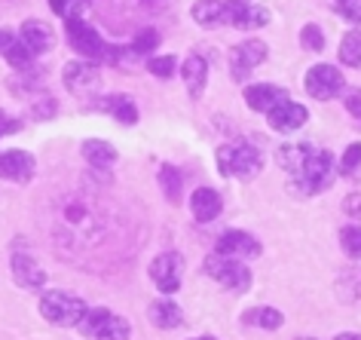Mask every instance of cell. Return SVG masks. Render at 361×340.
<instances>
[{"label": "cell", "instance_id": "6da1fadb", "mask_svg": "<svg viewBox=\"0 0 361 340\" xmlns=\"http://www.w3.org/2000/svg\"><path fill=\"white\" fill-rule=\"evenodd\" d=\"M279 166L291 175V190L315 196L334 184V157L312 145H285L279 147Z\"/></svg>", "mask_w": 361, "mask_h": 340}, {"label": "cell", "instance_id": "7a4b0ae2", "mask_svg": "<svg viewBox=\"0 0 361 340\" xmlns=\"http://www.w3.org/2000/svg\"><path fill=\"white\" fill-rule=\"evenodd\" d=\"M86 300L71 291H47L40 298V312L61 328H77L80 319L86 316Z\"/></svg>", "mask_w": 361, "mask_h": 340}, {"label": "cell", "instance_id": "3957f363", "mask_svg": "<svg viewBox=\"0 0 361 340\" xmlns=\"http://www.w3.org/2000/svg\"><path fill=\"white\" fill-rule=\"evenodd\" d=\"M218 169L221 175H236V178H255L260 169H264V157H260L257 147L245 145V141H236V145H224L218 150Z\"/></svg>", "mask_w": 361, "mask_h": 340}, {"label": "cell", "instance_id": "277c9868", "mask_svg": "<svg viewBox=\"0 0 361 340\" xmlns=\"http://www.w3.org/2000/svg\"><path fill=\"white\" fill-rule=\"evenodd\" d=\"M202 270L212 276L218 285H224L227 291H248V285H251V273H248V267L239 261V257H224L214 252L212 257H205V264H202Z\"/></svg>", "mask_w": 361, "mask_h": 340}, {"label": "cell", "instance_id": "5b68a950", "mask_svg": "<svg viewBox=\"0 0 361 340\" xmlns=\"http://www.w3.org/2000/svg\"><path fill=\"white\" fill-rule=\"evenodd\" d=\"M306 92H310L315 102H331V98H337L343 92V86H346V80H343L340 68L337 65H328V61H319V65H312L306 71Z\"/></svg>", "mask_w": 361, "mask_h": 340}, {"label": "cell", "instance_id": "8992f818", "mask_svg": "<svg viewBox=\"0 0 361 340\" xmlns=\"http://www.w3.org/2000/svg\"><path fill=\"white\" fill-rule=\"evenodd\" d=\"M61 80H65L68 92H71V95H77V98L95 95V89L102 86V74H98V65H95V61H89V59L68 61Z\"/></svg>", "mask_w": 361, "mask_h": 340}, {"label": "cell", "instance_id": "52a82bcc", "mask_svg": "<svg viewBox=\"0 0 361 340\" xmlns=\"http://www.w3.org/2000/svg\"><path fill=\"white\" fill-rule=\"evenodd\" d=\"M267 43L264 40H245L239 43V47L230 49V71H233V80H239V83H245L248 74L255 71L257 65H264L267 61Z\"/></svg>", "mask_w": 361, "mask_h": 340}, {"label": "cell", "instance_id": "ba28073f", "mask_svg": "<svg viewBox=\"0 0 361 340\" xmlns=\"http://www.w3.org/2000/svg\"><path fill=\"white\" fill-rule=\"evenodd\" d=\"M68 40H71V47H74L80 56L89 59V61H102L104 52H107L102 34H98L92 25H86V22H80V19H71L68 22Z\"/></svg>", "mask_w": 361, "mask_h": 340}, {"label": "cell", "instance_id": "9c48e42d", "mask_svg": "<svg viewBox=\"0 0 361 340\" xmlns=\"http://www.w3.org/2000/svg\"><path fill=\"white\" fill-rule=\"evenodd\" d=\"M180 276H184V261L175 252H166L159 257H153L150 264V279L157 282V289L162 294H175L180 289Z\"/></svg>", "mask_w": 361, "mask_h": 340}, {"label": "cell", "instance_id": "30bf717a", "mask_svg": "<svg viewBox=\"0 0 361 340\" xmlns=\"http://www.w3.org/2000/svg\"><path fill=\"white\" fill-rule=\"evenodd\" d=\"M214 252L224 255V257H257L260 255V243L245 230H227L221 233V239L214 243Z\"/></svg>", "mask_w": 361, "mask_h": 340}, {"label": "cell", "instance_id": "8fae6325", "mask_svg": "<svg viewBox=\"0 0 361 340\" xmlns=\"http://www.w3.org/2000/svg\"><path fill=\"white\" fill-rule=\"evenodd\" d=\"M0 178L28 184L34 178V157L28 150H0Z\"/></svg>", "mask_w": 361, "mask_h": 340}, {"label": "cell", "instance_id": "7c38bea8", "mask_svg": "<svg viewBox=\"0 0 361 340\" xmlns=\"http://www.w3.org/2000/svg\"><path fill=\"white\" fill-rule=\"evenodd\" d=\"M267 117H269V126H273L276 132H297V129H303L306 126V120H310V111H306L303 104H297V102H279L273 111H267Z\"/></svg>", "mask_w": 361, "mask_h": 340}, {"label": "cell", "instance_id": "4fadbf2b", "mask_svg": "<svg viewBox=\"0 0 361 340\" xmlns=\"http://www.w3.org/2000/svg\"><path fill=\"white\" fill-rule=\"evenodd\" d=\"M221 209H224V200H221L218 190H212V187H200V190L190 196V212L200 224L214 221L221 214Z\"/></svg>", "mask_w": 361, "mask_h": 340}, {"label": "cell", "instance_id": "5bb4252c", "mask_svg": "<svg viewBox=\"0 0 361 340\" xmlns=\"http://www.w3.org/2000/svg\"><path fill=\"white\" fill-rule=\"evenodd\" d=\"M288 92L285 89H279L273 83H255V86H245V104L251 111H273L279 102H285Z\"/></svg>", "mask_w": 361, "mask_h": 340}, {"label": "cell", "instance_id": "9a60e30c", "mask_svg": "<svg viewBox=\"0 0 361 340\" xmlns=\"http://www.w3.org/2000/svg\"><path fill=\"white\" fill-rule=\"evenodd\" d=\"M180 77H184V83H187V92L193 98H200L202 89H205V80H209V65H205V59L187 56L184 65H180Z\"/></svg>", "mask_w": 361, "mask_h": 340}, {"label": "cell", "instance_id": "2e32d148", "mask_svg": "<svg viewBox=\"0 0 361 340\" xmlns=\"http://www.w3.org/2000/svg\"><path fill=\"white\" fill-rule=\"evenodd\" d=\"M52 40H56V34H52V28H49L47 22L28 19V22L22 25V43L34 52V56H37V52H43V49H49Z\"/></svg>", "mask_w": 361, "mask_h": 340}, {"label": "cell", "instance_id": "e0dca14e", "mask_svg": "<svg viewBox=\"0 0 361 340\" xmlns=\"http://www.w3.org/2000/svg\"><path fill=\"white\" fill-rule=\"evenodd\" d=\"M13 276L22 289H40L47 282V273H43L40 264H34V257L28 255H16L13 257Z\"/></svg>", "mask_w": 361, "mask_h": 340}, {"label": "cell", "instance_id": "ac0fdd59", "mask_svg": "<svg viewBox=\"0 0 361 340\" xmlns=\"http://www.w3.org/2000/svg\"><path fill=\"white\" fill-rule=\"evenodd\" d=\"M83 159L89 166H95V169H107V166H114L116 163V150L111 141H102V138H89L83 141Z\"/></svg>", "mask_w": 361, "mask_h": 340}, {"label": "cell", "instance_id": "d6986e66", "mask_svg": "<svg viewBox=\"0 0 361 340\" xmlns=\"http://www.w3.org/2000/svg\"><path fill=\"white\" fill-rule=\"evenodd\" d=\"M242 322H245V325H251V328L279 331V328L285 325V316H282V310H276V307H251V310H245Z\"/></svg>", "mask_w": 361, "mask_h": 340}, {"label": "cell", "instance_id": "ffe728a7", "mask_svg": "<svg viewBox=\"0 0 361 340\" xmlns=\"http://www.w3.org/2000/svg\"><path fill=\"white\" fill-rule=\"evenodd\" d=\"M150 322L157 328L171 331V328L184 325V312H180V307H178V303H171V300H157L150 307Z\"/></svg>", "mask_w": 361, "mask_h": 340}, {"label": "cell", "instance_id": "44dd1931", "mask_svg": "<svg viewBox=\"0 0 361 340\" xmlns=\"http://www.w3.org/2000/svg\"><path fill=\"white\" fill-rule=\"evenodd\" d=\"M190 13H193V22L202 25V28L224 25V4H221V0H196Z\"/></svg>", "mask_w": 361, "mask_h": 340}, {"label": "cell", "instance_id": "7402d4cb", "mask_svg": "<svg viewBox=\"0 0 361 340\" xmlns=\"http://www.w3.org/2000/svg\"><path fill=\"white\" fill-rule=\"evenodd\" d=\"M104 107L123 123V126H135V123H138V107H135V102H132L129 95H111V98H104Z\"/></svg>", "mask_w": 361, "mask_h": 340}, {"label": "cell", "instance_id": "603a6c76", "mask_svg": "<svg viewBox=\"0 0 361 340\" xmlns=\"http://www.w3.org/2000/svg\"><path fill=\"white\" fill-rule=\"evenodd\" d=\"M157 181L162 187V193H166V200L169 202H180V190H184V178H180V172L175 166H159V175H157Z\"/></svg>", "mask_w": 361, "mask_h": 340}, {"label": "cell", "instance_id": "cb8c5ba5", "mask_svg": "<svg viewBox=\"0 0 361 340\" xmlns=\"http://www.w3.org/2000/svg\"><path fill=\"white\" fill-rule=\"evenodd\" d=\"M340 61L349 68H361V31H349L340 40Z\"/></svg>", "mask_w": 361, "mask_h": 340}, {"label": "cell", "instance_id": "d4e9b609", "mask_svg": "<svg viewBox=\"0 0 361 340\" xmlns=\"http://www.w3.org/2000/svg\"><path fill=\"white\" fill-rule=\"evenodd\" d=\"M248 10H251V0H227V4H224V25H233V28L245 31Z\"/></svg>", "mask_w": 361, "mask_h": 340}, {"label": "cell", "instance_id": "484cf974", "mask_svg": "<svg viewBox=\"0 0 361 340\" xmlns=\"http://www.w3.org/2000/svg\"><path fill=\"white\" fill-rule=\"evenodd\" d=\"M129 334H132L129 322H126L123 316H114L111 312V319L102 325V331L95 334V340H129Z\"/></svg>", "mask_w": 361, "mask_h": 340}, {"label": "cell", "instance_id": "4316f807", "mask_svg": "<svg viewBox=\"0 0 361 340\" xmlns=\"http://www.w3.org/2000/svg\"><path fill=\"white\" fill-rule=\"evenodd\" d=\"M340 248L352 261H358L361 257V224H346V227L340 230Z\"/></svg>", "mask_w": 361, "mask_h": 340}, {"label": "cell", "instance_id": "83f0119b", "mask_svg": "<svg viewBox=\"0 0 361 340\" xmlns=\"http://www.w3.org/2000/svg\"><path fill=\"white\" fill-rule=\"evenodd\" d=\"M111 319V310H104V307H95V310H86V316L80 319V331H83V334H89V337H95L98 331H102V325L104 322Z\"/></svg>", "mask_w": 361, "mask_h": 340}, {"label": "cell", "instance_id": "f1b7e54d", "mask_svg": "<svg viewBox=\"0 0 361 340\" xmlns=\"http://www.w3.org/2000/svg\"><path fill=\"white\" fill-rule=\"evenodd\" d=\"M157 47H159V34L153 31V28H144V31H138L132 37V49L138 52V56H147V52H157Z\"/></svg>", "mask_w": 361, "mask_h": 340}, {"label": "cell", "instance_id": "f546056e", "mask_svg": "<svg viewBox=\"0 0 361 340\" xmlns=\"http://www.w3.org/2000/svg\"><path fill=\"white\" fill-rule=\"evenodd\" d=\"M175 68H178V59L175 56H153L147 61V71L153 77H159V80H169L171 74H175Z\"/></svg>", "mask_w": 361, "mask_h": 340}, {"label": "cell", "instance_id": "4dcf8cb0", "mask_svg": "<svg viewBox=\"0 0 361 340\" xmlns=\"http://www.w3.org/2000/svg\"><path fill=\"white\" fill-rule=\"evenodd\" d=\"M4 56L10 59V65H16V68H28L31 61H34V52L25 47L22 40H13V43H10V49H6Z\"/></svg>", "mask_w": 361, "mask_h": 340}, {"label": "cell", "instance_id": "1f68e13d", "mask_svg": "<svg viewBox=\"0 0 361 340\" xmlns=\"http://www.w3.org/2000/svg\"><path fill=\"white\" fill-rule=\"evenodd\" d=\"M300 43L310 52H322L324 49V34L319 25H303V31H300Z\"/></svg>", "mask_w": 361, "mask_h": 340}, {"label": "cell", "instance_id": "d6a6232c", "mask_svg": "<svg viewBox=\"0 0 361 340\" xmlns=\"http://www.w3.org/2000/svg\"><path fill=\"white\" fill-rule=\"evenodd\" d=\"M358 169H361V145L355 141V145L346 147V154L340 159V175H355Z\"/></svg>", "mask_w": 361, "mask_h": 340}, {"label": "cell", "instance_id": "836d02e7", "mask_svg": "<svg viewBox=\"0 0 361 340\" xmlns=\"http://www.w3.org/2000/svg\"><path fill=\"white\" fill-rule=\"evenodd\" d=\"M56 114H59V102H52L49 95L34 98V104H31V117L34 120H49V117H56Z\"/></svg>", "mask_w": 361, "mask_h": 340}, {"label": "cell", "instance_id": "e575fe53", "mask_svg": "<svg viewBox=\"0 0 361 340\" xmlns=\"http://www.w3.org/2000/svg\"><path fill=\"white\" fill-rule=\"evenodd\" d=\"M334 10L352 25H361V0H334Z\"/></svg>", "mask_w": 361, "mask_h": 340}, {"label": "cell", "instance_id": "d590c367", "mask_svg": "<svg viewBox=\"0 0 361 340\" xmlns=\"http://www.w3.org/2000/svg\"><path fill=\"white\" fill-rule=\"evenodd\" d=\"M269 22V10L267 6H260V4H251V10H248V25H245V31L248 28H264V25Z\"/></svg>", "mask_w": 361, "mask_h": 340}, {"label": "cell", "instance_id": "8d00e7d4", "mask_svg": "<svg viewBox=\"0 0 361 340\" xmlns=\"http://www.w3.org/2000/svg\"><path fill=\"white\" fill-rule=\"evenodd\" d=\"M343 212H346L352 221H361V193H349L346 200H343Z\"/></svg>", "mask_w": 361, "mask_h": 340}, {"label": "cell", "instance_id": "74e56055", "mask_svg": "<svg viewBox=\"0 0 361 340\" xmlns=\"http://www.w3.org/2000/svg\"><path fill=\"white\" fill-rule=\"evenodd\" d=\"M343 104H346V111L352 114V117L361 120V92H358V89H352V92H346V102H343Z\"/></svg>", "mask_w": 361, "mask_h": 340}, {"label": "cell", "instance_id": "f35d334b", "mask_svg": "<svg viewBox=\"0 0 361 340\" xmlns=\"http://www.w3.org/2000/svg\"><path fill=\"white\" fill-rule=\"evenodd\" d=\"M86 6H89V0H68L65 16H68V19H80V13H83Z\"/></svg>", "mask_w": 361, "mask_h": 340}, {"label": "cell", "instance_id": "ab89813d", "mask_svg": "<svg viewBox=\"0 0 361 340\" xmlns=\"http://www.w3.org/2000/svg\"><path fill=\"white\" fill-rule=\"evenodd\" d=\"M19 129H22L19 120H10L4 111H0V135H6V132H19Z\"/></svg>", "mask_w": 361, "mask_h": 340}, {"label": "cell", "instance_id": "60d3db41", "mask_svg": "<svg viewBox=\"0 0 361 340\" xmlns=\"http://www.w3.org/2000/svg\"><path fill=\"white\" fill-rule=\"evenodd\" d=\"M16 37H13V31L10 28H0V52H6L10 49V43H13Z\"/></svg>", "mask_w": 361, "mask_h": 340}, {"label": "cell", "instance_id": "b9f144b4", "mask_svg": "<svg viewBox=\"0 0 361 340\" xmlns=\"http://www.w3.org/2000/svg\"><path fill=\"white\" fill-rule=\"evenodd\" d=\"M49 6H52V13L65 16V10H68V0H49Z\"/></svg>", "mask_w": 361, "mask_h": 340}, {"label": "cell", "instance_id": "7bdbcfd3", "mask_svg": "<svg viewBox=\"0 0 361 340\" xmlns=\"http://www.w3.org/2000/svg\"><path fill=\"white\" fill-rule=\"evenodd\" d=\"M334 340H361V334L358 331H343V334H337Z\"/></svg>", "mask_w": 361, "mask_h": 340}, {"label": "cell", "instance_id": "ee69618b", "mask_svg": "<svg viewBox=\"0 0 361 340\" xmlns=\"http://www.w3.org/2000/svg\"><path fill=\"white\" fill-rule=\"evenodd\" d=\"M193 340H218V337H193Z\"/></svg>", "mask_w": 361, "mask_h": 340}, {"label": "cell", "instance_id": "f6af8a7d", "mask_svg": "<svg viewBox=\"0 0 361 340\" xmlns=\"http://www.w3.org/2000/svg\"><path fill=\"white\" fill-rule=\"evenodd\" d=\"M297 340H319V337H297Z\"/></svg>", "mask_w": 361, "mask_h": 340}]
</instances>
